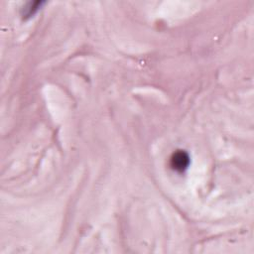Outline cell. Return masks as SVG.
<instances>
[{
    "instance_id": "cell-1",
    "label": "cell",
    "mask_w": 254,
    "mask_h": 254,
    "mask_svg": "<svg viewBox=\"0 0 254 254\" xmlns=\"http://www.w3.org/2000/svg\"><path fill=\"white\" fill-rule=\"evenodd\" d=\"M191 158L189 154L184 150H177L172 154L170 158L171 168L178 173H184L189 168Z\"/></svg>"
},
{
    "instance_id": "cell-2",
    "label": "cell",
    "mask_w": 254,
    "mask_h": 254,
    "mask_svg": "<svg viewBox=\"0 0 254 254\" xmlns=\"http://www.w3.org/2000/svg\"><path fill=\"white\" fill-rule=\"evenodd\" d=\"M44 4L43 1H34V2H28L23 6L22 9V16L23 18H29L32 15H34L37 12L42 5Z\"/></svg>"
}]
</instances>
